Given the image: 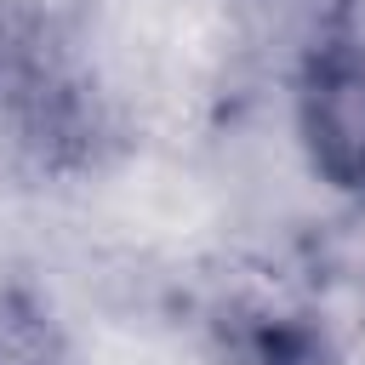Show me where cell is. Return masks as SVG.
Returning a JSON list of instances; mask_svg holds the SVG:
<instances>
[{
  "label": "cell",
  "mask_w": 365,
  "mask_h": 365,
  "mask_svg": "<svg viewBox=\"0 0 365 365\" xmlns=\"http://www.w3.org/2000/svg\"><path fill=\"white\" fill-rule=\"evenodd\" d=\"M291 143L308 177L365 211V17L336 6L325 11L291 57L285 80Z\"/></svg>",
  "instance_id": "6da1fadb"
}]
</instances>
